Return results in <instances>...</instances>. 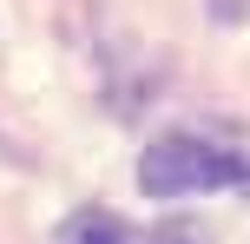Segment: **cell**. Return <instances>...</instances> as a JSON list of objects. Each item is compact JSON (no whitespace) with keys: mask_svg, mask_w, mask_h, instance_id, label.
Here are the masks:
<instances>
[{"mask_svg":"<svg viewBox=\"0 0 250 244\" xmlns=\"http://www.w3.org/2000/svg\"><path fill=\"white\" fill-rule=\"evenodd\" d=\"M138 185L151 198H185V192H211V185H250V145H217V139H191V132H165L138 158Z\"/></svg>","mask_w":250,"mask_h":244,"instance_id":"cell-1","label":"cell"},{"mask_svg":"<svg viewBox=\"0 0 250 244\" xmlns=\"http://www.w3.org/2000/svg\"><path fill=\"white\" fill-rule=\"evenodd\" d=\"M60 244H132V231H125V218H112V211H73V218L60 224Z\"/></svg>","mask_w":250,"mask_h":244,"instance_id":"cell-2","label":"cell"},{"mask_svg":"<svg viewBox=\"0 0 250 244\" xmlns=\"http://www.w3.org/2000/svg\"><path fill=\"white\" fill-rule=\"evenodd\" d=\"M151 244H204V224H191V218L158 224V231H151Z\"/></svg>","mask_w":250,"mask_h":244,"instance_id":"cell-3","label":"cell"}]
</instances>
